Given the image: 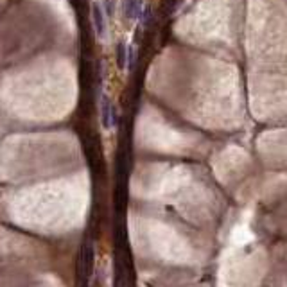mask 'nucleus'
<instances>
[{
    "label": "nucleus",
    "mask_w": 287,
    "mask_h": 287,
    "mask_svg": "<svg viewBox=\"0 0 287 287\" xmlns=\"http://www.w3.org/2000/svg\"><path fill=\"white\" fill-rule=\"evenodd\" d=\"M92 268H94V248H92V244H85L83 250H81L79 266H77L81 284H83L81 287H86V282H88L90 275H92Z\"/></svg>",
    "instance_id": "f257e3e1"
},
{
    "label": "nucleus",
    "mask_w": 287,
    "mask_h": 287,
    "mask_svg": "<svg viewBox=\"0 0 287 287\" xmlns=\"http://www.w3.org/2000/svg\"><path fill=\"white\" fill-rule=\"evenodd\" d=\"M115 117H117L115 108L112 106L110 99L106 95H103V101H101V121H103V126L106 130L112 128V124L115 122Z\"/></svg>",
    "instance_id": "f03ea898"
},
{
    "label": "nucleus",
    "mask_w": 287,
    "mask_h": 287,
    "mask_svg": "<svg viewBox=\"0 0 287 287\" xmlns=\"http://www.w3.org/2000/svg\"><path fill=\"white\" fill-rule=\"evenodd\" d=\"M92 18H94V25H95V32H97V36H103L104 29H106V23H104L103 7H101L99 4L92 5Z\"/></svg>",
    "instance_id": "7ed1b4c3"
},
{
    "label": "nucleus",
    "mask_w": 287,
    "mask_h": 287,
    "mask_svg": "<svg viewBox=\"0 0 287 287\" xmlns=\"http://www.w3.org/2000/svg\"><path fill=\"white\" fill-rule=\"evenodd\" d=\"M142 13V4L140 0H124V14L130 20H137Z\"/></svg>",
    "instance_id": "20e7f679"
},
{
    "label": "nucleus",
    "mask_w": 287,
    "mask_h": 287,
    "mask_svg": "<svg viewBox=\"0 0 287 287\" xmlns=\"http://www.w3.org/2000/svg\"><path fill=\"white\" fill-rule=\"evenodd\" d=\"M115 52H117V65H119V68H126V61H128L130 50H128L124 41H119V43H117Z\"/></svg>",
    "instance_id": "39448f33"
}]
</instances>
